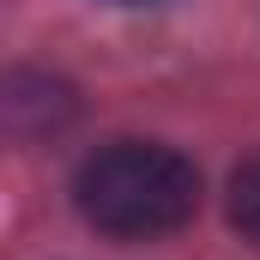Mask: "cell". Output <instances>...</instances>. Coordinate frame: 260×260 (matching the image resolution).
Returning <instances> with one entry per match:
<instances>
[{
	"mask_svg": "<svg viewBox=\"0 0 260 260\" xmlns=\"http://www.w3.org/2000/svg\"><path fill=\"white\" fill-rule=\"evenodd\" d=\"M73 200L103 236H164L200 212V170L151 139H115L79 164Z\"/></svg>",
	"mask_w": 260,
	"mask_h": 260,
	"instance_id": "1",
	"label": "cell"
},
{
	"mask_svg": "<svg viewBox=\"0 0 260 260\" xmlns=\"http://www.w3.org/2000/svg\"><path fill=\"white\" fill-rule=\"evenodd\" d=\"M230 224L248 242H260V157H248L236 170V182H230Z\"/></svg>",
	"mask_w": 260,
	"mask_h": 260,
	"instance_id": "2",
	"label": "cell"
},
{
	"mask_svg": "<svg viewBox=\"0 0 260 260\" xmlns=\"http://www.w3.org/2000/svg\"><path fill=\"white\" fill-rule=\"evenodd\" d=\"M115 6H133V0H115Z\"/></svg>",
	"mask_w": 260,
	"mask_h": 260,
	"instance_id": "3",
	"label": "cell"
}]
</instances>
